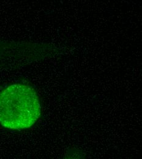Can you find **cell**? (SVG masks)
<instances>
[{
	"label": "cell",
	"mask_w": 142,
	"mask_h": 159,
	"mask_svg": "<svg viewBox=\"0 0 142 159\" xmlns=\"http://www.w3.org/2000/svg\"><path fill=\"white\" fill-rule=\"evenodd\" d=\"M41 115L35 90L25 84H13L0 92V124L11 130L32 127Z\"/></svg>",
	"instance_id": "6da1fadb"
}]
</instances>
